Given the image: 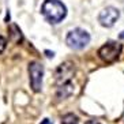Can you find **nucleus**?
Masks as SVG:
<instances>
[{"label": "nucleus", "mask_w": 124, "mask_h": 124, "mask_svg": "<svg viewBox=\"0 0 124 124\" xmlns=\"http://www.w3.org/2000/svg\"><path fill=\"white\" fill-rule=\"evenodd\" d=\"M44 18L51 23H59L66 18L67 8L60 0H45L41 6Z\"/></svg>", "instance_id": "nucleus-1"}, {"label": "nucleus", "mask_w": 124, "mask_h": 124, "mask_svg": "<svg viewBox=\"0 0 124 124\" xmlns=\"http://www.w3.org/2000/svg\"><path fill=\"white\" fill-rule=\"evenodd\" d=\"M90 42V34L83 29H74L68 31L66 37V44L71 49H83L86 45Z\"/></svg>", "instance_id": "nucleus-2"}, {"label": "nucleus", "mask_w": 124, "mask_h": 124, "mask_svg": "<svg viewBox=\"0 0 124 124\" xmlns=\"http://www.w3.org/2000/svg\"><path fill=\"white\" fill-rule=\"evenodd\" d=\"M121 53V44L115 42V41H109L105 45H102L98 51V56L102 62L105 63H113L116 62L119 56Z\"/></svg>", "instance_id": "nucleus-3"}, {"label": "nucleus", "mask_w": 124, "mask_h": 124, "mask_svg": "<svg viewBox=\"0 0 124 124\" xmlns=\"http://www.w3.org/2000/svg\"><path fill=\"white\" fill-rule=\"evenodd\" d=\"M29 75H30V86L33 91L38 93L42 87V77H44V67L40 63L31 62L29 64Z\"/></svg>", "instance_id": "nucleus-4"}, {"label": "nucleus", "mask_w": 124, "mask_h": 124, "mask_svg": "<svg viewBox=\"0 0 124 124\" xmlns=\"http://www.w3.org/2000/svg\"><path fill=\"white\" fill-rule=\"evenodd\" d=\"M120 16V11L115 7H106L104 8L98 15V22L104 27H112L116 21Z\"/></svg>", "instance_id": "nucleus-5"}, {"label": "nucleus", "mask_w": 124, "mask_h": 124, "mask_svg": "<svg viewBox=\"0 0 124 124\" xmlns=\"http://www.w3.org/2000/svg\"><path fill=\"white\" fill-rule=\"evenodd\" d=\"M74 72H75V68L72 67L71 63H63L60 64L57 70H56V82H57L59 86H63V85L71 83L70 79L71 77H74Z\"/></svg>", "instance_id": "nucleus-6"}, {"label": "nucleus", "mask_w": 124, "mask_h": 124, "mask_svg": "<svg viewBox=\"0 0 124 124\" xmlns=\"http://www.w3.org/2000/svg\"><path fill=\"white\" fill-rule=\"evenodd\" d=\"M62 124H78V117L72 113H67L62 117Z\"/></svg>", "instance_id": "nucleus-7"}, {"label": "nucleus", "mask_w": 124, "mask_h": 124, "mask_svg": "<svg viewBox=\"0 0 124 124\" xmlns=\"http://www.w3.org/2000/svg\"><path fill=\"white\" fill-rule=\"evenodd\" d=\"M6 45H7V41H6V38L0 36V53H1L4 49H6Z\"/></svg>", "instance_id": "nucleus-8"}, {"label": "nucleus", "mask_w": 124, "mask_h": 124, "mask_svg": "<svg viewBox=\"0 0 124 124\" xmlns=\"http://www.w3.org/2000/svg\"><path fill=\"white\" fill-rule=\"evenodd\" d=\"M41 124H53V123H52V121L49 120V119H44V120L41 121Z\"/></svg>", "instance_id": "nucleus-9"}, {"label": "nucleus", "mask_w": 124, "mask_h": 124, "mask_svg": "<svg viewBox=\"0 0 124 124\" xmlns=\"http://www.w3.org/2000/svg\"><path fill=\"white\" fill-rule=\"evenodd\" d=\"M86 124H100V123H98V121H95V120H89Z\"/></svg>", "instance_id": "nucleus-10"}]
</instances>
